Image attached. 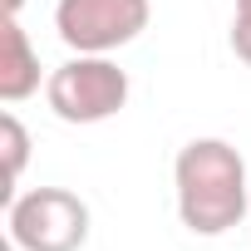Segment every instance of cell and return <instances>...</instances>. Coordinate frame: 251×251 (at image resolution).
Listing matches in <instances>:
<instances>
[{"mask_svg":"<svg viewBox=\"0 0 251 251\" xmlns=\"http://www.w3.org/2000/svg\"><path fill=\"white\" fill-rule=\"evenodd\" d=\"M173 187H177V217L192 236H226L251 207L246 158L226 138L182 143L173 163Z\"/></svg>","mask_w":251,"mask_h":251,"instance_id":"obj_1","label":"cell"},{"mask_svg":"<svg viewBox=\"0 0 251 251\" xmlns=\"http://www.w3.org/2000/svg\"><path fill=\"white\" fill-rule=\"evenodd\" d=\"M231 50L241 64H251V0H236V15H231Z\"/></svg>","mask_w":251,"mask_h":251,"instance_id":"obj_7","label":"cell"},{"mask_svg":"<svg viewBox=\"0 0 251 251\" xmlns=\"http://www.w3.org/2000/svg\"><path fill=\"white\" fill-rule=\"evenodd\" d=\"M128 69H118L108 54H74L45 79V99L64 123H103L128 103Z\"/></svg>","mask_w":251,"mask_h":251,"instance_id":"obj_3","label":"cell"},{"mask_svg":"<svg viewBox=\"0 0 251 251\" xmlns=\"http://www.w3.org/2000/svg\"><path fill=\"white\" fill-rule=\"evenodd\" d=\"M0 30H5V35H0V99L20 103V99H30L40 89V54H35V45L20 30L15 15H5Z\"/></svg>","mask_w":251,"mask_h":251,"instance_id":"obj_5","label":"cell"},{"mask_svg":"<svg viewBox=\"0 0 251 251\" xmlns=\"http://www.w3.org/2000/svg\"><path fill=\"white\" fill-rule=\"evenodd\" d=\"M153 20L148 0H59L54 30L74 54H113L133 45Z\"/></svg>","mask_w":251,"mask_h":251,"instance_id":"obj_4","label":"cell"},{"mask_svg":"<svg viewBox=\"0 0 251 251\" xmlns=\"http://www.w3.org/2000/svg\"><path fill=\"white\" fill-rule=\"evenodd\" d=\"M20 5H25V0H5V15H20Z\"/></svg>","mask_w":251,"mask_h":251,"instance_id":"obj_8","label":"cell"},{"mask_svg":"<svg viewBox=\"0 0 251 251\" xmlns=\"http://www.w3.org/2000/svg\"><path fill=\"white\" fill-rule=\"evenodd\" d=\"M5 226L15 251H84L89 202L69 187H30L5 202Z\"/></svg>","mask_w":251,"mask_h":251,"instance_id":"obj_2","label":"cell"},{"mask_svg":"<svg viewBox=\"0 0 251 251\" xmlns=\"http://www.w3.org/2000/svg\"><path fill=\"white\" fill-rule=\"evenodd\" d=\"M0 148H5V182L15 187L20 173H25V163H30V133H25V123L15 113L0 118Z\"/></svg>","mask_w":251,"mask_h":251,"instance_id":"obj_6","label":"cell"}]
</instances>
